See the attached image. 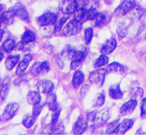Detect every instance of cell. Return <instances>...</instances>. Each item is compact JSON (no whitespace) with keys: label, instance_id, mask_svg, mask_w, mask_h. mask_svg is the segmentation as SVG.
<instances>
[{"label":"cell","instance_id":"cell-1","mask_svg":"<svg viewBox=\"0 0 146 137\" xmlns=\"http://www.w3.org/2000/svg\"><path fill=\"white\" fill-rule=\"evenodd\" d=\"M82 26V22L75 18L65 25L62 30V33L66 36H74L81 31Z\"/></svg>","mask_w":146,"mask_h":137},{"label":"cell","instance_id":"cell-2","mask_svg":"<svg viewBox=\"0 0 146 137\" xmlns=\"http://www.w3.org/2000/svg\"><path fill=\"white\" fill-rule=\"evenodd\" d=\"M137 7L136 0H123L115 9V13L118 16H123Z\"/></svg>","mask_w":146,"mask_h":137},{"label":"cell","instance_id":"cell-3","mask_svg":"<svg viewBox=\"0 0 146 137\" xmlns=\"http://www.w3.org/2000/svg\"><path fill=\"white\" fill-rule=\"evenodd\" d=\"M106 73L107 70L105 68H102V69L91 71L89 74V81L92 84L100 87L104 83Z\"/></svg>","mask_w":146,"mask_h":137},{"label":"cell","instance_id":"cell-4","mask_svg":"<svg viewBox=\"0 0 146 137\" xmlns=\"http://www.w3.org/2000/svg\"><path fill=\"white\" fill-rule=\"evenodd\" d=\"M78 9V4L76 0H62L59 4V10L64 14L74 13Z\"/></svg>","mask_w":146,"mask_h":137},{"label":"cell","instance_id":"cell-5","mask_svg":"<svg viewBox=\"0 0 146 137\" xmlns=\"http://www.w3.org/2000/svg\"><path fill=\"white\" fill-rule=\"evenodd\" d=\"M50 70V65L48 61H42V62H36L32 65L30 69V72L34 76H39L45 74Z\"/></svg>","mask_w":146,"mask_h":137},{"label":"cell","instance_id":"cell-6","mask_svg":"<svg viewBox=\"0 0 146 137\" xmlns=\"http://www.w3.org/2000/svg\"><path fill=\"white\" fill-rule=\"evenodd\" d=\"M18 108H19V105L17 103L13 102L7 104V107H5L3 114H2V117H1L2 120L7 121L12 119L18 112Z\"/></svg>","mask_w":146,"mask_h":137},{"label":"cell","instance_id":"cell-7","mask_svg":"<svg viewBox=\"0 0 146 137\" xmlns=\"http://www.w3.org/2000/svg\"><path fill=\"white\" fill-rule=\"evenodd\" d=\"M38 23L42 26H51L54 25L57 21V15L53 13H46L38 18Z\"/></svg>","mask_w":146,"mask_h":137},{"label":"cell","instance_id":"cell-8","mask_svg":"<svg viewBox=\"0 0 146 137\" xmlns=\"http://www.w3.org/2000/svg\"><path fill=\"white\" fill-rule=\"evenodd\" d=\"M12 10L14 12L15 15L18 16L21 20L29 22V16L26 7L21 3H17L14 5Z\"/></svg>","mask_w":146,"mask_h":137},{"label":"cell","instance_id":"cell-9","mask_svg":"<svg viewBox=\"0 0 146 137\" xmlns=\"http://www.w3.org/2000/svg\"><path fill=\"white\" fill-rule=\"evenodd\" d=\"M110 113L109 109H108V108L100 109L98 112H96L94 122H96V125H99V126L103 125L110 118Z\"/></svg>","mask_w":146,"mask_h":137},{"label":"cell","instance_id":"cell-10","mask_svg":"<svg viewBox=\"0 0 146 137\" xmlns=\"http://www.w3.org/2000/svg\"><path fill=\"white\" fill-rule=\"evenodd\" d=\"M85 57H86V53L83 50H77L75 51V54L73 56L72 58V62L70 67L71 69H75L80 64L82 63V61L84 60Z\"/></svg>","mask_w":146,"mask_h":137},{"label":"cell","instance_id":"cell-11","mask_svg":"<svg viewBox=\"0 0 146 137\" xmlns=\"http://www.w3.org/2000/svg\"><path fill=\"white\" fill-rule=\"evenodd\" d=\"M88 126V119L80 116L73 128V133L75 134H82Z\"/></svg>","mask_w":146,"mask_h":137},{"label":"cell","instance_id":"cell-12","mask_svg":"<svg viewBox=\"0 0 146 137\" xmlns=\"http://www.w3.org/2000/svg\"><path fill=\"white\" fill-rule=\"evenodd\" d=\"M137 105V101L136 99H131L122 105L120 109V113L122 115H129L133 113Z\"/></svg>","mask_w":146,"mask_h":137},{"label":"cell","instance_id":"cell-13","mask_svg":"<svg viewBox=\"0 0 146 137\" xmlns=\"http://www.w3.org/2000/svg\"><path fill=\"white\" fill-rule=\"evenodd\" d=\"M37 88L42 93L48 94L53 91L54 88V85L51 81L48 80V79L40 80L37 83Z\"/></svg>","mask_w":146,"mask_h":137},{"label":"cell","instance_id":"cell-14","mask_svg":"<svg viewBox=\"0 0 146 137\" xmlns=\"http://www.w3.org/2000/svg\"><path fill=\"white\" fill-rule=\"evenodd\" d=\"M116 46V40H115V38L112 37V38L109 39V40L105 42V43L104 44V45H103L101 49V53L105 55L110 54V53H111L115 49Z\"/></svg>","mask_w":146,"mask_h":137},{"label":"cell","instance_id":"cell-15","mask_svg":"<svg viewBox=\"0 0 146 137\" xmlns=\"http://www.w3.org/2000/svg\"><path fill=\"white\" fill-rule=\"evenodd\" d=\"M133 123H134V122L131 119L123 120L121 123L118 124L115 133L117 134H124L128 130H129L132 127Z\"/></svg>","mask_w":146,"mask_h":137},{"label":"cell","instance_id":"cell-16","mask_svg":"<svg viewBox=\"0 0 146 137\" xmlns=\"http://www.w3.org/2000/svg\"><path fill=\"white\" fill-rule=\"evenodd\" d=\"M32 58H33V57H32V55H26L25 56H24V58H23V59L19 63L18 67H17L16 74H18V75H21V74H22L26 71V69H27V68L28 67L29 63L32 61Z\"/></svg>","mask_w":146,"mask_h":137},{"label":"cell","instance_id":"cell-17","mask_svg":"<svg viewBox=\"0 0 146 137\" xmlns=\"http://www.w3.org/2000/svg\"><path fill=\"white\" fill-rule=\"evenodd\" d=\"M35 38H36V36H35V33H34L32 31H30V30H28L27 32H25V33L23 34V36H22V40H21V45H20L21 49H23V47L25 46L26 45H28V44H30L32 43V42H34L35 40Z\"/></svg>","mask_w":146,"mask_h":137},{"label":"cell","instance_id":"cell-18","mask_svg":"<svg viewBox=\"0 0 146 137\" xmlns=\"http://www.w3.org/2000/svg\"><path fill=\"white\" fill-rule=\"evenodd\" d=\"M109 95L113 99H119L123 97V93L121 91L118 84H115L110 86L109 89Z\"/></svg>","mask_w":146,"mask_h":137},{"label":"cell","instance_id":"cell-19","mask_svg":"<svg viewBox=\"0 0 146 137\" xmlns=\"http://www.w3.org/2000/svg\"><path fill=\"white\" fill-rule=\"evenodd\" d=\"M14 17H15V13L11 9L2 13L1 15V21L6 25H10L13 22Z\"/></svg>","mask_w":146,"mask_h":137},{"label":"cell","instance_id":"cell-20","mask_svg":"<svg viewBox=\"0 0 146 137\" xmlns=\"http://www.w3.org/2000/svg\"><path fill=\"white\" fill-rule=\"evenodd\" d=\"M83 79H84V74H83V73L81 71H80V70H78V71H75V73L74 74V76H73L72 81L73 87L78 89L79 88V86L83 82Z\"/></svg>","mask_w":146,"mask_h":137},{"label":"cell","instance_id":"cell-21","mask_svg":"<svg viewBox=\"0 0 146 137\" xmlns=\"http://www.w3.org/2000/svg\"><path fill=\"white\" fill-rule=\"evenodd\" d=\"M40 100H41V96L40 93L35 91H31L29 92L27 95V101L30 104L34 106L35 104L40 103Z\"/></svg>","mask_w":146,"mask_h":137},{"label":"cell","instance_id":"cell-22","mask_svg":"<svg viewBox=\"0 0 146 137\" xmlns=\"http://www.w3.org/2000/svg\"><path fill=\"white\" fill-rule=\"evenodd\" d=\"M9 85H10V77L9 76H6L3 79L2 88L0 91V96L2 100H5L9 92Z\"/></svg>","mask_w":146,"mask_h":137},{"label":"cell","instance_id":"cell-23","mask_svg":"<svg viewBox=\"0 0 146 137\" xmlns=\"http://www.w3.org/2000/svg\"><path fill=\"white\" fill-rule=\"evenodd\" d=\"M19 59H20L19 55H14V56H10L7 57L6 61H5V66L7 68V69H13L15 67V65L18 64Z\"/></svg>","mask_w":146,"mask_h":137},{"label":"cell","instance_id":"cell-24","mask_svg":"<svg viewBox=\"0 0 146 137\" xmlns=\"http://www.w3.org/2000/svg\"><path fill=\"white\" fill-rule=\"evenodd\" d=\"M107 72L108 73H119V74H122L124 72V68L120 64L117 63V62H113V63L110 64L108 65V67L106 68Z\"/></svg>","mask_w":146,"mask_h":137},{"label":"cell","instance_id":"cell-25","mask_svg":"<svg viewBox=\"0 0 146 137\" xmlns=\"http://www.w3.org/2000/svg\"><path fill=\"white\" fill-rule=\"evenodd\" d=\"M46 104H48V107L50 110H54L58 106L56 103V94L52 93H48V96H47L46 98Z\"/></svg>","mask_w":146,"mask_h":137},{"label":"cell","instance_id":"cell-26","mask_svg":"<svg viewBox=\"0 0 146 137\" xmlns=\"http://www.w3.org/2000/svg\"><path fill=\"white\" fill-rule=\"evenodd\" d=\"M93 21H94V25L96 26H102L103 25H105L107 23V16L102 13H97V14L95 16L94 19Z\"/></svg>","mask_w":146,"mask_h":137},{"label":"cell","instance_id":"cell-27","mask_svg":"<svg viewBox=\"0 0 146 137\" xmlns=\"http://www.w3.org/2000/svg\"><path fill=\"white\" fill-rule=\"evenodd\" d=\"M15 40H13V39L11 38H7V40L4 42L3 45H2L3 49L5 50V51L7 52V53L11 52L12 50L15 48Z\"/></svg>","mask_w":146,"mask_h":137},{"label":"cell","instance_id":"cell-28","mask_svg":"<svg viewBox=\"0 0 146 137\" xmlns=\"http://www.w3.org/2000/svg\"><path fill=\"white\" fill-rule=\"evenodd\" d=\"M52 133L54 134H62L64 133V125L62 122L57 120L52 124Z\"/></svg>","mask_w":146,"mask_h":137},{"label":"cell","instance_id":"cell-29","mask_svg":"<svg viewBox=\"0 0 146 137\" xmlns=\"http://www.w3.org/2000/svg\"><path fill=\"white\" fill-rule=\"evenodd\" d=\"M108 61H109L108 57L106 55L102 54L96 60L94 63V66L96 68H100L101 66H105V64H107L108 63Z\"/></svg>","mask_w":146,"mask_h":137},{"label":"cell","instance_id":"cell-30","mask_svg":"<svg viewBox=\"0 0 146 137\" xmlns=\"http://www.w3.org/2000/svg\"><path fill=\"white\" fill-rule=\"evenodd\" d=\"M128 33V27L125 23H121L117 27V34L120 37H124Z\"/></svg>","mask_w":146,"mask_h":137},{"label":"cell","instance_id":"cell-31","mask_svg":"<svg viewBox=\"0 0 146 137\" xmlns=\"http://www.w3.org/2000/svg\"><path fill=\"white\" fill-rule=\"evenodd\" d=\"M96 14H97V12L95 8H90L88 10L86 9V13H85V21H93Z\"/></svg>","mask_w":146,"mask_h":137},{"label":"cell","instance_id":"cell-32","mask_svg":"<svg viewBox=\"0 0 146 137\" xmlns=\"http://www.w3.org/2000/svg\"><path fill=\"white\" fill-rule=\"evenodd\" d=\"M75 51H76V49H75V48H72L71 46L69 45V46H67L64 50L62 54H63V56L66 58L72 59L73 56H74V54H75Z\"/></svg>","mask_w":146,"mask_h":137},{"label":"cell","instance_id":"cell-33","mask_svg":"<svg viewBox=\"0 0 146 137\" xmlns=\"http://www.w3.org/2000/svg\"><path fill=\"white\" fill-rule=\"evenodd\" d=\"M93 38V28L89 27L85 30L84 33V41L86 45L90 44V42Z\"/></svg>","mask_w":146,"mask_h":137},{"label":"cell","instance_id":"cell-34","mask_svg":"<svg viewBox=\"0 0 146 137\" xmlns=\"http://www.w3.org/2000/svg\"><path fill=\"white\" fill-rule=\"evenodd\" d=\"M105 101V97L104 93H99L95 98L94 101V105L96 107H100L104 104Z\"/></svg>","mask_w":146,"mask_h":137},{"label":"cell","instance_id":"cell-35","mask_svg":"<svg viewBox=\"0 0 146 137\" xmlns=\"http://www.w3.org/2000/svg\"><path fill=\"white\" fill-rule=\"evenodd\" d=\"M35 121V117L33 115H27L26 116L23 120V126H25L27 128L32 127L34 125Z\"/></svg>","mask_w":146,"mask_h":137},{"label":"cell","instance_id":"cell-36","mask_svg":"<svg viewBox=\"0 0 146 137\" xmlns=\"http://www.w3.org/2000/svg\"><path fill=\"white\" fill-rule=\"evenodd\" d=\"M86 9L83 7V8H80L79 10L78 9V10L75 12L76 13V14H75V18L80 21H81L82 23L85 21V13H86Z\"/></svg>","mask_w":146,"mask_h":137},{"label":"cell","instance_id":"cell-37","mask_svg":"<svg viewBox=\"0 0 146 137\" xmlns=\"http://www.w3.org/2000/svg\"><path fill=\"white\" fill-rule=\"evenodd\" d=\"M118 124H119V122H118V120H115L114 122H110V123L108 125V128H107V133H108V134H113V133H115L117 127H118Z\"/></svg>","mask_w":146,"mask_h":137},{"label":"cell","instance_id":"cell-38","mask_svg":"<svg viewBox=\"0 0 146 137\" xmlns=\"http://www.w3.org/2000/svg\"><path fill=\"white\" fill-rule=\"evenodd\" d=\"M61 110H62V109H61V107H59V105L57 106V107L54 110H53V115H52V124L56 122L58 120V117H59Z\"/></svg>","mask_w":146,"mask_h":137},{"label":"cell","instance_id":"cell-39","mask_svg":"<svg viewBox=\"0 0 146 137\" xmlns=\"http://www.w3.org/2000/svg\"><path fill=\"white\" fill-rule=\"evenodd\" d=\"M42 109V105L38 103V104H36L34 105V107H33V112H32V115L36 118L39 114H40L41 113Z\"/></svg>","mask_w":146,"mask_h":137},{"label":"cell","instance_id":"cell-40","mask_svg":"<svg viewBox=\"0 0 146 137\" xmlns=\"http://www.w3.org/2000/svg\"><path fill=\"white\" fill-rule=\"evenodd\" d=\"M131 95L136 98H142L143 96V90L141 88H135L132 89Z\"/></svg>","mask_w":146,"mask_h":137},{"label":"cell","instance_id":"cell-41","mask_svg":"<svg viewBox=\"0 0 146 137\" xmlns=\"http://www.w3.org/2000/svg\"><path fill=\"white\" fill-rule=\"evenodd\" d=\"M140 116L142 118L146 117V99H143L140 104Z\"/></svg>","mask_w":146,"mask_h":137},{"label":"cell","instance_id":"cell-42","mask_svg":"<svg viewBox=\"0 0 146 137\" xmlns=\"http://www.w3.org/2000/svg\"><path fill=\"white\" fill-rule=\"evenodd\" d=\"M66 20V18H65V17H63V18H62L61 19H59V21H58L56 22V23H55V31H58V30L61 29L62 28V27L63 26V24L64 23L65 21Z\"/></svg>","mask_w":146,"mask_h":137},{"label":"cell","instance_id":"cell-43","mask_svg":"<svg viewBox=\"0 0 146 137\" xmlns=\"http://www.w3.org/2000/svg\"><path fill=\"white\" fill-rule=\"evenodd\" d=\"M88 89H89V86L88 85H84L83 86V88H82L81 91H80V96H81V98H83V96H85V95L86 94Z\"/></svg>","mask_w":146,"mask_h":137},{"label":"cell","instance_id":"cell-44","mask_svg":"<svg viewBox=\"0 0 146 137\" xmlns=\"http://www.w3.org/2000/svg\"><path fill=\"white\" fill-rule=\"evenodd\" d=\"M3 57H4L3 50H2V48L0 47V61H2V58H3Z\"/></svg>","mask_w":146,"mask_h":137},{"label":"cell","instance_id":"cell-45","mask_svg":"<svg viewBox=\"0 0 146 137\" xmlns=\"http://www.w3.org/2000/svg\"><path fill=\"white\" fill-rule=\"evenodd\" d=\"M4 35V31L2 29H0V42L2 41V39Z\"/></svg>","mask_w":146,"mask_h":137},{"label":"cell","instance_id":"cell-46","mask_svg":"<svg viewBox=\"0 0 146 137\" xmlns=\"http://www.w3.org/2000/svg\"><path fill=\"white\" fill-rule=\"evenodd\" d=\"M112 2H113V0H105V2H106L108 5H110V4H111Z\"/></svg>","mask_w":146,"mask_h":137},{"label":"cell","instance_id":"cell-47","mask_svg":"<svg viewBox=\"0 0 146 137\" xmlns=\"http://www.w3.org/2000/svg\"><path fill=\"white\" fill-rule=\"evenodd\" d=\"M2 9H3V6L2 5H0V13L2 11Z\"/></svg>","mask_w":146,"mask_h":137},{"label":"cell","instance_id":"cell-48","mask_svg":"<svg viewBox=\"0 0 146 137\" xmlns=\"http://www.w3.org/2000/svg\"><path fill=\"white\" fill-rule=\"evenodd\" d=\"M145 39H146V35H145Z\"/></svg>","mask_w":146,"mask_h":137},{"label":"cell","instance_id":"cell-49","mask_svg":"<svg viewBox=\"0 0 146 137\" xmlns=\"http://www.w3.org/2000/svg\"><path fill=\"white\" fill-rule=\"evenodd\" d=\"M0 80H1V79H0Z\"/></svg>","mask_w":146,"mask_h":137}]
</instances>
